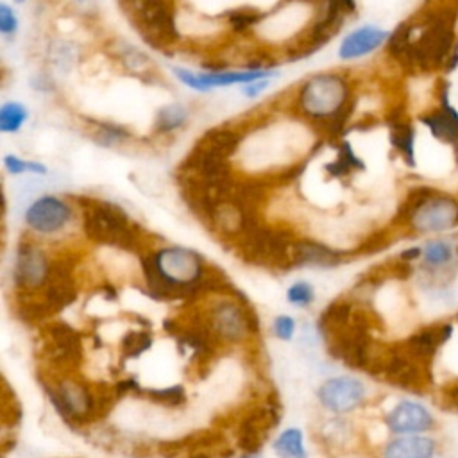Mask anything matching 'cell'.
<instances>
[{
	"instance_id": "obj_1",
	"label": "cell",
	"mask_w": 458,
	"mask_h": 458,
	"mask_svg": "<svg viewBox=\"0 0 458 458\" xmlns=\"http://www.w3.org/2000/svg\"><path fill=\"white\" fill-rule=\"evenodd\" d=\"M456 21L458 9L444 0L438 5L420 9L411 18L413 38L401 63L419 72L444 70L447 57L458 43Z\"/></svg>"
},
{
	"instance_id": "obj_2",
	"label": "cell",
	"mask_w": 458,
	"mask_h": 458,
	"mask_svg": "<svg viewBox=\"0 0 458 458\" xmlns=\"http://www.w3.org/2000/svg\"><path fill=\"white\" fill-rule=\"evenodd\" d=\"M395 224L415 236H442L458 229V195L428 184L410 188L397 209Z\"/></svg>"
},
{
	"instance_id": "obj_3",
	"label": "cell",
	"mask_w": 458,
	"mask_h": 458,
	"mask_svg": "<svg viewBox=\"0 0 458 458\" xmlns=\"http://www.w3.org/2000/svg\"><path fill=\"white\" fill-rule=\"evenodd\" d=\"M147 286L156 297H179L195 292L204 279V258L186 247H165L141 258Z\"/></svg>"
},
{
	"instance_id": "obj_4",
	"label": "cell",
	"mask_w": 458,
	"mask_h": 458,
	"mask_svg": "<svg viewBox=\"0 0 458 458\" xmlns=\"http://www.w3.org/2000/svg\"><path fill=\"white\" fill-rule=\"evenodd\" d=\"M82 209V225L88 238L123 250L138 249L143 242V227L116 202L106 199L77 197Z\"/></svg>"
},
{
	"instance_id": "obj_5",
	"label": "cell",
	"mask_w": 458,
	"mask_h": 458,
	"mask_svg": "<svg viewBox=\"0 0 458 458\" xmlns=\"http://www.w3.org/2000/svg\"><path fill=\"white\" fill-rule=\"evenodd\" d=\"M351 86L340 73H318L306 79L297 93V109L313 122H329L349 104Z\"/></svg>"
},
{
	"instance_id": "obj_6",
	"label": "cell",
	"mask_w": 458,
	"mask_h": 458,
	"mask_svg": "<svg viewBox=\"0 0 458 458\" xmlns=\"http://www.w3.org/2000/svg\"><path fill=\"white\" fill-rule=\"evenodd\" d=\"M451 86L445 79L437 86V106L419 116V122L440 143L451 147L454 165L458 166V111L451 102Z\"/></svg>"
},
{
	"instance_id": "obj_7",
	"label": "cell",
	"mask_w": 458,
	"mask_h": 458,
	"mask_svg": "<svg viewBox=\"0 0 458 458\" xmlns=\"http://www.w3.org/2000/svg\"><path fill=\"white\" fill-rule=\"evenodd\" d=\"M73 220V208L57 195H41L34 199L25 213V225L39 236H54L63 233Z\"/></svg>"
},
{
	"instance_id": "obj_8",
	"label": "cell",
	"mask_w": 458,
	"mask_h": 458,
	"mask_svg": "<svg viewBox=\"0 0 458 458\" xmlns=\"http://www.w3.org/2000/svg\"><path fill=\"white\" fill-rule=\"evenodd\" d=\"M437 417L420 401L403 399L385 415V426L395 437L401 435H431L437 428Z\"/></svg>"
},
{
	"instance_id": "obj_9",
	"label": "cell",
	"mask_w": 458,
	"mask_h": 458,
	"mask_svg": "<svg viewBox=\"0 0 458 458\" xmlns=\"http://www.w3.org/2000/svg\"><path fill=\"white\" fill-rule=\"evenodd\" d=\"M172 72L181 84L200 93H208L213 88H224V86H234V84L245 86L259 79H272L279 75L274 70H238V72L218 70V72L197 73L186 68H172Z\"/></svg>"
},
{
	"instance_id": "obj_10",
	"label": "cell",
	"mask_w": 458,
	"mask_h": 458,
	"mask_svg": "<svg viewBox=\"0 0 458 458\" xmlns=\"http://www.w3.org/2000/svg\"><path fill=\"white\" fill-rule=\"evenodd\" d=\"M52 265L48 263L47 254L43 249L34 245L32 242L21 240L16 247L14 258V283L21 290H36L45 286L50 276Z\"/></svg>"
},
{
	"instance_id": "obj_11",
	"label": "cell",
	"mask_w": 458,
	"mask_h": 458,
	"mask_svg": "<svg viewBox=\"0 0 458 458\" xmlns=\"http://www.w3.org/2000/svg\"><path fill=\"white\" fill-rule=\"evenodd\" d=\"M454 336V324L451 320L433 322L429 326L420 327L419 331L411 333L404 344L403 351L410 354L419 363L431 367L433 360L437 358L438 351Z\"/></svg>"
},
{
	"instance_id": "obj_12",
	"label": "cell",
	"mask_w": 458,
	"mask_h": 458,
	"mask_svg": "<svg viewBox=\"0 0 458 458\" xmlns=\"http://www.w3.org/2000/svg\"><path fill=\"white\" fill-rule=\"evenodd\" d=\"M381 372L392 385L404 390H422L431 379L429 367L413 360L403 351V347L399 351H392L383 360Z\"/></svg>"
},
{
	"instance_id": "obj_13",
	"label": "cell",
	"mask_w": 458,
	"mask_h": 458,
	"mask_svg": "<svg viewBox=\"0 0 458 458\" xmlns=\"http://www.w3.org/2000/svg\"><path fill=\"white\" fill-rule=\"evenodd\" d=\"M367 397V386L352 376H338L318 388L322 406L335 413H345L360 406Z\"/></svg>"
},
{
	"instance_id": "obj_14",
	"label": "cell",
	"mask_w": 458,
	"mask_h": 458,
	"mask_svg": "<svg viewBox=\"0 0 458 458\" xmlns=\"http://www.w3.org/2000/svg\"><path fill=\"white\" fill-rule=\"evenodd\" d=\"M388 36L390 32L377 25H372V23L360 25L344 36L338 47V57L342 61H354V59L370 55L372 52L386 45Z\"/></svg>"
},
{
	"instance_id": "obj_15",
	"label": "cell",
	"mask_w": 458,
	"mask_h": 458,
	"mask_svg": "<svg viewBox=\"0 0 458 458\" xmlns=\"http://www.w3.org/2000/svg\"><path fill=\"white\" fill-rule=\"evenodd\" d=\"M440 449L433 435H401L386 442L381 458H438Z\"/></svg>"
},
{
	"instance_id": "obj_16",
	"label": "cell",
	"mask_w": 458,
	"mask_h": 458,
	"mask_svg": "<svg viewBox=\"0 0 458 458\" xmlns=\"http://www.w3.org/2000/svg\"><path fill=\"white\" fill-rule=\"evenodd\" d=\"M345 256V250H336L318 240L301 238L293 242L292 263L297 267H336Z\"/></svg>"
},
{
	"instance_id": "obj_17",
	"label": "cell",
	"mask_w": 458,
	"mask_h": 458,
	"mask_svg": "<svg viewBox=\"0 0 458 458\" xmlns=\"http://www.w3.org/2000/svg\"><path fill=\"white\" fill-rule=\"evenodd\" d=\"M388 140L392 148L401 156L406 166L415 168L417 166V156H415V127L413 123L404 116L403 111H392L388 120Z\"/></svg>"
},
{
	"instance_id": "obj_18",
	"label": "cell",
	"mask_w": 458,
	"mask_h": 458,
	"mask_svg": "<svg viewBox=\"0 0 458 458\" xmlns=\"http://www.w3.org/2000/svg\"><path fill=\"white\" fill-rule=\"evenodd\" d=\"M75 299L72 270L66 263H54L45 284V306L52 311L63 310Z\"/></svg>"
},
{
	"instance_id": "obj_19",
	"label": "cell",
	"mask_w": 458,
	"mask_h": 458,
	"mask_svg": "<svg viewBox=\"0 0 458 458\" xmlns=\"http://www.w3.org/2000/svg\"><path fill=\"white\" fill-rule=\"evenodd\" d=\"M249 327L245 311L234 302H220L213 311V329L225 340H240Z\"/></svg>"
},
{
	"instance_id": "obj_20",
	"label": "cell",
	"mask_w": 458,
	"mask_h": 458,
	"mask_svg": "<svg viewBox=\"0 0 458 458\" xmlns=\"http://www.w3.org/2000/svg\"><path fill=\"white\" fill-rule=\"evenodd\" d=\"M54 404L59 408L63 415L68 417H82L91 411L93 397L89 392L77 383H63L57 386L54 395Z\"/></svg>"
},
{
	"instance_id": "obj_21",
	"label": "cell",
	"mask_w": 458,
	"mask_h": 458,
	"mask_svg": "<svg viewBox=\"0 0 458 458\" xmlns=\"http://www.w3.org/2000/svg\"><path fill=\"white\" fill-rule=\"evenodd\" d=\"M113 50H114L113 55L129 70V73L138 75V77H141L143 81L152 79L154 68H152V63H150V59H148L147 54H143L141 50H138V48L132 47L131 43L120 41V39L114 41Z\"/></svg>"
},
{
	"instance_id": "obj_22",
	"label": "cell",
	"mask_w": 458,
	"mask_h": 458,
	"mask_svg": "<svg viewBox=\"0 0 458 458\" xmlns=\"http://www.w3.org/2000/svg\"><path fill=\"white\" fill-rule=\"evenodd\" d=\"M91 125V136L97 145L104 148H118L123 143H127L132 134L127 131L123 125L114 123V122H106V120H89Z\"/></svg>"
},
{
	"instance_id": "obj_23",
	"label": "cell",
	"mask_w": 458,
	"mask_h": 458,
	"mask_svg": "<svg viewBox=\"0 0 458 458\" xmlns=\"http://www.w3.org/2000/svg\"><path fill=\"white\" fill-rule=\"evenodd\" d=\"M326 170L329 172L331 177L340 179V177H349L354 170H365V163L361 157L356 156L352 145L344 140L338 147L335 161L327 163Z\"/></svg>"
},
{
	"instance_id": "obj_24",
	"label": "cell",
	"mask_w": 458,
	"mask_h": 458,
	"mask_svg": "<svg viewBox=\"0 0 458 458\" xmlns=\"http://www.w3.org/2000/svg\"><path fill=\"white\" fill-rule=\"evenodd\" d=\"M188 109L182 104H168L157 109L156 113V122H154V131L157 134H170L181 129L188 122Z\"/></svg>"
},
{
	"instance_id": "obj_25",
	"label": "cell",
	"mask_w": 458,
	"mask_h": 458,
	"mask_svg": "<svg viewBox=\"0 0 458 458\" xmlns=\"http://www.w3.org/2000/svg\"><path fill=\"white\" fill-rule=\"evenodd\" d=\"M29 109L18 100H7L0 107V132L14 134L18 132L29 118Z\"/></svg>"
},
{
	"instance_id": "obj_26",
	"label": "cell",
	"mask_w": 458,
	"mask_h": 458,
	"mask_svg": "<svg viewBox=\"0 0 458 458\" xmlns=\"http://www.w3.org/2000/svg\"><path fill=\"white\" fill-rule=\"evenodd\" d=\"M52 342L57 351L66 358H79L81 354V338L79 335L66 324H55L50 329Z\"/></svg>"
},
{
	"instance_id": "obj_27",
	"label": "cell",
	"mask_w": 458,
	"mask_h": 458,
	"mask_svg": "<svg viewBox=\"0 0 458 458\" xmlns=\"http://www.w3.org/2000/svg\"><path fill=\"white\" fill-rule=\"evenodd\" d=\"M265 415H250L243 426H242V437H240V445L249 451L254 453L261 447V440L265 435Z\"/></svg>"
},
{
	"instance_id": "obj_28",
	"label": "cell",
	"mask_w": 458,
	"mask_h": 458,
	"mask_svg": "<svg viewBox=\"0 0 458 458\" xmlns=\"http://www.w3.org/2000/svg\"><path fill=\"white\" fill-rule=\"evenodd\" d=\"M276 451L284 458H308L302 445V433L297 428H290L279 435L274 444Z\"/></svg>"
},
{
	"instance_id": "obj_29",
	"label": "cell",
	"mask_w": 458,
	"mask_h": 458,
	"mask_svg": "<svg viewBox=\"0 0 458 458\" xmlns=\"http://www.w3.org/2000/svg\"><path fill=\"white\" fill-rule=\"evenodd\" d=\"M263 13L254 7H238L225 13L227 23L234 32H245L249 27L259 23L263 20Z\"/></svg>"
},
{
	"instance_id": "obj_30",
	"label": "cell",
	"mask_w": 458,
	"mask_h": 458,
	"mask_svg": "<svg viewBox=\"0 0 458 458\" xmlns=\"http://www.w3.org/2000/svg\"><path fill=\"white\" fill-rule=\"evenodd\" d=\"M313 297H315V292H313V286L308 281H297L286 290L288 302L293 304V306H299V308L310 306Z\"/></svg>"
},
{
	"instance_id": "obj_31",
	"label": "cell",
	"mask_w": 458,
	"mask_h": 458,
	"mask_svg": "<svg viewBox=\"0 0 458 458\" xmlns=\"http://www.w3.org/2000/svg\"><path fill=\"white\" fill-rule=\"evenodd\" d=\"M50 55H52L54 66L61 72H68L75 63V50L72 43L55 41V48H50Z\"/></svg>"
},
{
	"instance_id": "obj_32",
	"label": "cell",
	"mask_w": 458,
	"mask_h": 458,
	"mask_svg": "<svg viewBox=\"0 0 458 458\" xmlns=\"http://www.w3.org/2000/svg\"><path fill=\"white\" fill-rule=\"evenodd\" d=\"M18 14L16 11L7 5V4H0V32L4 36L5 41H13L16 32H18Z\"/></svg>"
},
{
	"instance_id": "obj_33",
	"label": "cell",
	"mask_w": 458,
	"mask_h": 458,
	"mask_svg": "<svg viewBox=\"0 0 458 458\" xmlns=\"http://www.w3.org/2000/svg\"><path fill=\"white\" fill-rule=\"evenodd\" d=\"M148 395H152V399L156 403L161 404H168V406H177L184 401V390L182 386H168V388H161V390H148Z\"/></svg>"
},
{
	"instance_id": "obj_34",
	"label": "cell",
	"mask_w": 458,
	"mask_h": 458,
	"mask_svg": "<svg viewBox=\"0 0 458 458\" xmlns=\"http://www.w3.org/2000/svg\"><path fill=\"white\" fill-rule=\"evenodd\" d=\"M148 345H150V336L147 333H131L123 342V347L127 349L129 356H138Z\"/></svg>"
},
{
	"instance_id": "obj_35",
	"label": "cell",
	"mask_w": 458,
	"mask_h": 458,
	"mask_svg": "<svg viewBox=\"0 0 458 458\" xmlns=\"http://www.w3.org/2000/svg\"><path fill=\"white\" fill-rule=\"evenodd\" d=\"M295 331V322L288 315H279L274 320V335L281 340H290Z\"/></svg>"
},
{
	"instance_id": "obj_36",
	"label": "cell",
	"mask_w": 458,
	"mask_h": 458,
	"mask_svg": "<svg viewBox=\"0 0 458 458\" xmlns=\"http://www.w3.org/2000/svg\"><path fill=\"white\" fill-rule=\"evenodd\" d=\"M4 168L11 175H21L27 172V159H21L14 154L4 156Z\"/></svg>"
},
{
	"instance_id": "obj_37",
	"label": "cell",
	"mask_w": 458,
	"mask_h": 458,
	"mask_svg": "<svg viewBox=\"0 0 458 458\" xmlns=\"http://www.w3.org/2000/svg\"><path fill=\"white\" fill-rule=\"evenodd\" d=\"M70 5L75 13H79L84 18H93L98 11L97 0H70Z\"/></svg>"
},
{
	"instance_id": "obj_38",
	"label": "cell",
	"mask_w": 458,
	"mask_h": 458,
	"mask_svg": "<svg viewBox=\"0 0 458 458\" xmlns=\"http://www.w3.org/2000/svg\"><path fill=\"white\" fill-rule=\"evenodd\" d=\"M270 82H272V79H259L250 84H245V86H242V95L247 98H256L270 86Z\"/></svg>"
},
{
	"instance_id": "obj_39",
	"label": "cell",
	"mask_w": 458,
	"mask_h": 458,
	"mask_svg": "<svg viewBox=\"0 0 458 458\" xmlns=\"http://www.w3.org/2000/svg\"><path fill=\"white\" fill-rule=\"evenodd\" d=\"M442 397H444V401H445L449 406H453V408L458 410V381H453V383L445 385V386L442 388Z\"/></svg>"
},
{
	"instance_id": "obj_40",
	"label": "cell",
	"mask_w": 458,
	"mask_h": 458,
	"mask_svg": "<svg viewBox=\"0 0 458 458\" xmlns=\"http://www.w3.org/2000/svg\"><path fill=\"white\" fill-rule=\"evenodd\" d=\"M456 68H458V43H456V47L453 48L451 55L447 57V61H445V64H444V72H445V73H451V72H454Z\"/></svg>"
},
{
	"instance_id": "obj_41",
	"label": "cell",
	"mask_w": 458,
	"mask_h": 458,
	"mask_svg": "<svg viewBox=\"0 0 458 458\" xmlns=\"http://www.w3.org/2000/svg\"><path fill=\"white\" fill-rule=\"evenodd\" d=\"M27 172H30V174H34V175H47L48 174V168L43 165V163H39V161H27Z\"/></svg>"
},
{
	"instance_id": "obj_42",
	"label": "cell",
	"mask_w": 458,
	"mask_h": 458,
	"mask_svg": "<svg viewBox=\"0 0 458 458\" xmlns=\"http://www.w3.org/2000/svg\"><path fill=\"white\" fill-rule=\"evenodd\" d=\"M444 2H447V4H451L453 7H456V9H458V0H444Z\"/></svg>"
},
{
	"instance_id": "obj_43",
	"label": "cell",
	"mask_w": 458,
	"mask_h": 458,
	"mask_svg": "<svg viewBox=\"0 0 458 458\" xmlns=\"http://www.w3.org/2000/svg\"><path fill=\"white\" fill-rule=\"evenodd\" d=\"M16 4H23V2H27V0H14Z\"/></svg>"
},
{
	"instance_id": "obj_44",
	"label": "cell",
	"mask_w": 458,
	"mask_h": 458,
	"mask_svg": "<svg viewBox=\"0 0 458 458\" xmlns=\"http://www.w3.org/2000/svg\"><path fill=\"white\" fill-rule=\"evenodd\" d=\"M456 322H458V313H456Z\"/></svg>"
}]
</instances>
